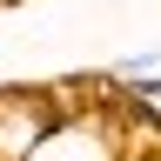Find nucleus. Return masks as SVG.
Masks as SVG:
<instances>
[{"mask_svg":"<svg viewBox=\"0 0 161 161\" xmlns=\"http://www.w3.org/2000/svg\"><path fill=\"white\" fill-rule=\"evenodd\" d=\"M87 121L67 87H0V161H34L60 128Z\"/></svg>","mask_w":161,"mask_h":161,"instance_id":"obj_1","label":"nucleus"},{"mask_svg":"<svg viewBox=\"0 0 161 161\" xmlns=\"http://www.w3.org/2000/svg\"><path fill=\"white\" fill-rule=\"evenodd\" d=\"M114 161H161V148H141V141H121Z\"/></svg>","mask_w":161,"mask_h":161,"instance_id":"obj_2","label":"nucleus"}]
</instances>
